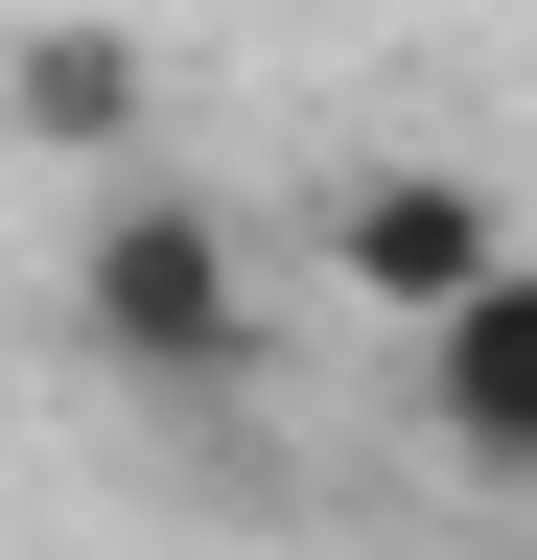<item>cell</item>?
I'll return each instance as SVG.
<instances>
[{
    "instance_id": "6da1fadb",
    "label": "cell",
    "mask_w": 537,
    "mask_h": 560,
    "mask_svg": "<svg viewBox=\"0 0 537 560\" xmlns=\"http://www.w3.org/2000/svg\"><path fill=\"white\" fill-rule=\"evenodd\" d=\"M71 350L141 374V397H257V257H234V210L211 187H117L71 234Z\"/></svg>"
},
{
    "instance_id": "7a4b0ae2",
    "label": "cell",
    "mask_w": 537,
    "mask_h": 560,
    "mask_svg": "<svg viewBox=\"0 0 537 560\" xmlns=\"http://www.w3.org/2000/svg\"><path fill=\"white\" fill-rule=\"evenodd\" d=\"M514 257H537V234H514V187H467V164H351V187H327V280H351L397 350L467 327Z\"/></svg>"
},
{
    "instance_id": "3957f363",
    "label": "cell",
    "mask_w": 537,
    "mask_h": 560,
    "mask_svg": "<svg viewBox=\"0 0 537 560\" xmlns=\"http://www.w3.org/2000/svg\"><path fill=\"white\" fill-rule=\"evenodd\" d=\"M421 444H444L467 490H537V257H514L467 327H421Z\"/></svg>"
},
{
    "instance_id": "277c9868",
    "label": "cell",
    "mask_w": 537,
    "mask_h": 560,
    "mask_svg": "<svg viewBox=\"0 0 537 560\" xmlns=\"http://www.w3.org/2000/svg\"><path fill=\"white\" fill-rule=\"evenodd\" d=\"M0 117H24V164H117V140H141V47L117 24H24Z\"/></svg>"
}]
</instances>
